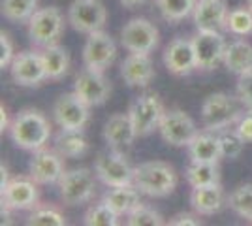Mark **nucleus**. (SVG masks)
<instances>
[{
    "label": "nucleus",
    "mask_w": 252,
    "mask_h": 226,
    "mask_svg": "<svg viewBox=\"0 0 252 226\" xmlns=\"http://www.w3.org/2000/svg\"><path fill=\"white\" fill-rule=\"evenodd\" d=\"M10 138L15 147L23 151L43 149L51 138V125L47 117L38 109H21L10 125Z\"/></svg>",
    "instance_id": "1"
},
{
    "label": "nucleus",
    "mask_w": 252,
    "mask_h": 226,
    "mask_svg": "<svg viewBox=\"0 0 252 226\" xmlns=\"http://www.w3.org/2000/svg\"><path fill=\"white\" fill-rule=\"evenodd\" d=\"M134 187L149 198H166L177 189V173L164 161H149L134 168Z\"/></svg>",
    "instance_id": "2"
},
{
    "label": "nucleus",
    "mask_w": 252,
    "mask_h": 226,
    "mask_svg": "<svg viewBox=\"0 0 252 226\" xmlns=\"http://www.w3.org/2000/svg\"><path fill=\"white\" fill-rule=\"evenodd\" d=\"M245 113V106L239 97L228 93H213L201 104V121L203 127L213 132H220L235 125Z\"/></svg>",
    "instance_id": "3"
},
{
    "label": "nucleus",
    "mask_w": 252,
    "mask_h": 226,
    "mask_svg": "<svg viewBox=\"0 0 252 226\" xmlns=\"http://www.w3.org/2000/svg\"><path fill=\"white\" fill-rule=\"evenodd\" d=\"M64 32V15L55 6L40 8L29 21V38L36 47H49L59 43Z\"/></svg>",
    "instance_id": "4"
},
{
    "label": "nucleus",
    "mask_w": 252,
    "mask_h": 226,
    "mask_svg": "<svg viewBox=\"0 0 252 226\" xmlns=\"http://www.w3.org/2000/svg\"><path fill=\"white\" fill-rule=\"evenodd\" d=\"M59 194L66 205H83L96 194V173L89 168H75L64 172L59 181Z\"/></svg>",
    "instance_id": "5"
},
{
    "label": "nucleus",
    "mask_w": 252,
    "mask_h": 226,
    "mask_svg": "<svg viewBox=\"0 0 252 226\" xmlns=\"http://www.w3.org/2000/svg\"><path fill=\"white\" fill-rule=\"evenodd\" d=\"M96 177L105 187H123L134 183V166L130 164L128 157L123 151L111 149L107 153L98 155L94 162Z\"/></svg>",
    "instance_id": "6"
},
{
    "label": "nucleus",
    "mask_w": 252,
    "mask_h": 226,
    "mask_svg": "<svg viewBox=\"0 0 252 226\" xmlns=\"http://www.w3.org/2000/svg\"><path fill=\"white\" fill-rule=\"evenodd\" d=\"M158 132L162 140L171 147H189L190 141L198 134V129L187 111L173 108L164 111L162 121L158 125Z\"/></svg>",
    "instance_id": "7"
},
{
    "label": "nucleus",
    "mask_w": 252,
    "mask_h": 226,
    "mask_svg": "<svg viewBox=\"0 0 252 226\" xmlns=\"http://www.w3.org/2000/svg\"><path fill=\"white\" fill-rule=\"evenodd\" d=\"M107 10L102 0H74L68 8V23L75 32L93 34L104 29Z\"/></svg>",
    "instance_id": "8"
},
{
    "label": "nucleus",
    "mask_w": 252,
    "mask_h": 226,
    "mask_svg": "<svg viewBox=\"0 0 252 226\" xmlns=\"http://www.w3.org/2000/svg\"><path fill=\"white\" fill-rule=\"evenodd\" d=\"M158 29L145 17L130 19L121 29V43L128 53H153L158 47Z\"/></svg>",
    "instance_id": "9"
},
{
    "label": "nucleus",
    "mask_w": 252,
    "mask_h": 226,
    "mask_svg": "<svg viewBox=\"0 0 252 226\" xmlns=\"http://www.w3.org/2000/svg\"><path fill=\"white\" fill-rule=\"evenodd\" d=\"M164 111L166 109L157 95H141L130 104L126 113L136 129L137 138H145L149 134H153L155 130H158Z\"/></svg>",
    "instance_id": "10"
},
{
    "label": "nucleus",
    "mask_w": 252,
    "mask_h": 226,
    "mask_svg": "<svg viewBox=\"0 0 252 226\" xmlns=\"http://www.w3.org/2000/svg\"><path fill=\"white\" fill-rule=\"evenodd\" d=\"M53 119L61 130H83L91 119V106L75 93H64L53 106Z\"/></svg>",
    "instance_id": "11"
},
{
    "label": "nucleus",
    "mask_w": 252,
    "mask_h": 226,
    "mask_svg": "<svg viewBox=\"0 0 252 226\" xmlns=\"http://www.w3.org/2000/svg\"><path fill=\"white\" fill-rule=\"evenodd\" d=\"M192 45L196 53L198 70L211 72L220 63H224V53L228 43L219 31H198V34L192 38Z\"/></svg>",
    "instance_id": "12"
},
{
    "label": "nucleus",
    "mask_w": 252,
    "mask_h": 226,
    "mask_svg": "<svg viewBox=\"0 0 252 226\" xmlns=\"http://www.w3.org/2000/svg\"><path fill=\"white\" fill-rule=\"evenodd\" d=\"M31 175L10 179L2 189V211H27L38 207L40 193Z\"/></svg>",
    "instance_id": "13"
},
{
    "label": "nucleus",
    "mask_w": 252,
    "mask_h": 226,
    "mask_svg": "<svg viewBox=\"0 0 252 226\" xmlns=\"http://www.w3.org/2000/svg\"><path fill=\"white\" fill-rule=\"evenodd\" d=\"M8 70L13 83L19 87H40L47 79L42 51L17 53Z\"/></svg>",
    "instance_id": "14"
},
{
    "label": "nucleus",
    "mask_w": 252,
    "mask_h": 226,
    "mask_svg": "<svg viewBox=\"0 0 252 226\" xmlns=\"http://www.w3.org/2000/svg\"><path fill=\"white\" fill-rule=\"evenodd\" d=\"M74 93L85 104L94 108V106L105 104V100L111 95V83L104 75V72L85 66L83 70L75 75Z\"/></svg>",
    "instance_id": "15"
},
{
    "label": "nucleus",
    "mask_w": 252,
    "mask_h": 226,
    "mask_svg": "<svg viewBox=\"0 0 252 226\" xmlns=\"http://www.w3.org/2000/svg\"><path fill=\"white\" fill-rule=\"evenodd\" d=\"M117 45L113 38L104 31L89 34L83 45V65L93 70L105 72L109 66L115 63Z\"/></svg>",
    "instance_id": "16"
},
{
    "label": "nucleus",
    "mask_w": 252,
    "mask_h": 226,
    "mask_svg": "<svg viewBox=\"0 0 252 226\" xmlns=\"http://www.w3.org/2000/svg\"><path fill=\"white\" fill-rule=\"evenodd\" d=\"M64 157L57 151L38 149L32 153L29 162V175L38 185H59L64 175Z\"/></svg>",
    "instance_id": "17"
},
{
    "label": "nucleus",
    "mask_w": 252,
    "mask_h": 226,
    "mask_svg": "<svg viewBox=\"0 0 252 226\" xmlns=\"http://www.w3.org/2000/svg\"><path fill=\"white\" fill-rule=\"evenodd\" d=\"M164 65L169 74L173 75H189L194 70H198L192 40L181 38V36L173 38L164 49Z\"/></svg>",
    "instance_id": "18"
},
{
    "label": "nucleus",
    "mask_w": 252,
    "mask_h": 226,
    "mask_svg": "<svg viewBox=\"0 0 252 226\" xmlns=\"http://www.w3.org/2000/svg\"><path fill=\"white\" fill-rule=\"evenodd\" d=\"M228 8L224 0H198L194 8V25L198 31H226Z\"/></svg>",
    "instance_id": "19"
},
{
    "label": "nucleus",
    "mask_w": 252,
    "mask_h": 226,
    "mask_svg": "<svg viewBox=\"0 0 252 226\" xmlns=\"http://www.w3.org/2000/svg\"><path fill=\"white\" fill-rule=\"evenodd\" d=\"M136 138V129L128 117V113H113L105 121L104 140L107 143V147L117 151L128 149V147H132Z\"/></svg>",
    "instance_id": "20"
},
{
    "label": "nucleus",
    "mask_w": 252,
    "mask_h": 226,
    "mask_svg": "<svg viewBox=\"0 0 252 226\" xmlns=\"http://www.w3.org/2000/svg\"><path fill=\"white\" fill-rule=\"evenodd\" d=\"M121 77L128 87H147L155 77V65L147 53H130L121 65Z\"/></svg>",
    "instance_id": "21"
},
{
    "label": "nucleus",
    "mask_w": 252,
    "mask_h": 226,
    "mask_svg": "<svg viewBox=\"0 0 252 226\" xmlns=\"http://www.w3.org/2000/svg\"><path fill=\"white\" fill-rule=\"evenodd\" d=\"M228 204L226 194L219 185H207V187H194L190 193V205L194 213L203 217L220 213L222 207Z\"/></svg>",
    "instance_id": "22"
},
{
    "label": "nucleus",
    "mask_w": 252,
    "mask_h": 226,
    "mask_svg": "<svg viewBox=\"0 0 252 226\" xmlns=\"http://www.w3.org/2000/svg\"><path fill=\"white\" fill-rule=\"evenodd\" d=\"M189 157L190 162H207V164H215L222 159L220 151V138L219 132L213 130H201L194 136V140L190 141Z\"/></svg>",
    "instance_id": "23"
},
{
    "label": "nucleus",
    "mask_w": 252,
    "mask_h": 226,
    "mask_svg": "<svg viewBox=\"0 0 252 226\" xmlns=\"http://www.w3.org/2000/svg\"><path fill=\"white\" fill-rule=\"evenodd\" d=\"M102 202L109 205L119 217H126L141 204V193L134 187V183L123 185V187H111L104 194Z\"/></svg>",
    "instance_id": "24"
},
{
    "label": "nucleus",
    "mask_w": 252,
    "mask_h": 226,
    "mask_svg": "<svg viewBox=\"0 0 252 226\" xmlns=\"http://www.w3.org/2000/svg\"><path fill=\"white\" fill-rule=\"evenodd\" d=\"M224 66L228 72L235 75H243L252 72V45L247 40H235L228 43L224 53Z\"/></svg>",
    "instance_id": "25"
},
{
    "label": "nucleus",
    "mask_w": 252,
    "mask_h": 226,
    "mask_svg": "<svg viewBox=\"0 0 252 226\" xmlns=\"http://www.w3.org/2000/svg\"><path fill=\"white\" fill-rule=\"evenodd\" d=\"M42 57L49 81H61L63 77H66L68 70H70V55L63 45L55 43L49 47H43Z\"/></svg>",
    "instance_id": "26"
},
{
    "label": "nucleus",
    "mask_w": 252,
    "mask_h": 226,
    "mask_svg": "<svg viewBox=\"0 0 252 226\" xmlns=\"http://www.w3.org/2000/svg\"><path fill=\"white\" fill-rule=\"evenodd\" d=\"M89 149L83 130H61L55 136V151L64 159H79Z\"/></svg>",
    "instance_id": "27"
},
{
    "label": "nucleus",
    "mask_w": 252,
    "mask_h": 226,
    "mask_svg": "<svg viewBox=\"0 0 252 226\" xmlns=\"http://www.w3.org/2000/svg\"><path fill=\"white\" fill-rule=\"evenodd\" d=\"M187 181L194 187H207V185H219L220 183V168L219 162L207 164V162H190L187 168Z\"/></svg>",
    "instance_id": "28"
},
{
    "label": "nucleus",
    "mask_w": 252,
    "mask_h": 226,
    "mask_svg": "<svg viewBox=\"0 0 252 226\" xmlns=\"http://www.w3.org/2000/svg\"><path fill=\"white\" fill-rule=\"evenodd\" d=\"M196 0H157V6L160 15L168 23H179L187 19L190 13H194Z\"/></svg>",
    "instance_id": "29"
},
{
    "label": "nucleus",
    "mask_w": 252,
    "mask_h": 226,
    "mask_svg": "<svg viewBox=\"0 0 252 226\" xmlns=\"http://www.w3.org/2000/svg\"><path fill=\"white\" fill-rule=\"evenodd\" d=\"M38 11V0H2V15L11 23H29Z\"/></svg>",
    "instance_id": "30"
},
{
    "label": "nucleus",
    "mask_w": 252,
    "mask_h": 226,
    "mask_svg": "<svg viewBox=\"0 0 252 226\" xmlns=\"http://www.w3.org/2000/svg\"><path fill=\"white\" fill-rule=\"evenodd\" d=\"M228 205L241 217L252 223V185H241L228 196Z\"/></svg>",
    "instance_id": "31"
},
{
    "label": "nucleus",
    "mask_w": 252,
    "mask_h": 226,
    "mask_svg": "<svg viewBox=\"0 0 252 226\" xmlns=\"http://www.w3.org/2000/svg\"><path fill=\"white\" fill-rule=\"evenodd\" d=\"M226 31L235 36L252 34V11L249 8H235L228 13Z\"/></svg>",
    "instance_id": "32"
},
{
    "label": "nucleus",
    "mask_w": 252,
    "mask_h": 226,
    "mask_svg": "<svg viewBox=\"0 0 252 226\" xmlns=\"http://www.w3.org/2000/svg\"><path fill=\"white\" fill-rule=\"evenodd\" d=\"M117 219L119 215L115 211L105 202H100V204L89 207V211L83 217V223L87 226H115L119 223Z\"/></svg>",
    "instance_id": "33"
},
{
    "label": "nucleus",
    "mask_w": 252,
    "mask_h": 226,
    "mask_svg": "<svg viewBox=\"0 0 252 226\" xmlns=\"http://www.w3.org/2000/svg\"><path fill=\"white\" fill-rule=\"evenodd\" d=\"M219 138H220V151H222V159H228V161H235L239 155L243 153L245 147V141L239 136V132L233 129H224L219 132Z\"/></svg>",
    "instance_id": "34"
},
{
    "label": "nucleus",
    "mask_w": 252,
    "mask_h": 226,
    "mask_svg": "<svg viewBox=\"0 0 252 226\" xmlns=\"http://www.w3.org/2000/svg\"><path fill=\"white\" fill-rule=\"evenodd\" d=\"M126 225L128 226H160V225H164V221H162V215L158 213L157 209H153V207H149V205H145V204H139L130 215H126Z\"/></svg>",
    "instance_id": "35"
},
{
    "label": "nucleus",
    "mask_w": 252,
    "mask_h": 226,
    "mask_svg": "<svg viewBox=\"0 0 252 226\" xmlns=\"http://www.w3.org/2000/svg\"><path fill=\"white\" fill-rule=\"evenodd\" d=\"M27 225L31 226H64L66 225V219L61 211L53 209V207H34L29 219H27Z\"/></svg>",
    "instance_id": "36"
},
{
    "label": "nucleus",
    "mask_w": 252,
    "mask_h": 226,
    "mask_svg": "<svg viewBox=\"0 0 252 226\" xmlns=\"http://www.w3.org/2000/svg\"><path fill=\"white\" fill-rule=\"evenodd\" d=\"M237 97L247 111H252V72L239 75L237 79Z\"/></svg>",
    "instance_id": "37"
},
{
    "label": "nucleus",
    "mask_w": 252,
    "mask_h": 226,
    "mask_svg": "<svg viewBox=\"0 0 252 226\" xmlns=\"http://www.w3.org/2000/svg\"><path fill=\"white\" fill-rule=\"evenodd\" d=\"M15 59V51H13V42H11L10 34L0 32V68H10L11 61Z\"/></svg>",
    "instance_id": "38"
},
{
    "label": "nucleus",
    "mask_w": 252,
    "mask_h": 226,
    "mask_svg": "<svg viewBox=\"0 0 252 226\" xmlns=\"http://www.w3.org/2000/svg\"><path fill=\"white\" fill-rule=\"evenodd\" d=\"M235 130L239 132V136L245 143H252V111L243 113L239 121L235 123Z\"/></svg>",
    "instance_id": "39"
},
{
    "label": "nucleus",
    "mask_w": 252,
    "mask_h": 226,
    "mask_svg": "<svg viewBox=\"0 0 252 226\" xmlns=\"http://www.w3.org/2000/svg\"><path fill=\"white\" fill-rule=\"evenodd\" d=\"M198 215V213H196ZM192 215V213H179L175 215L171 221H169V225L171 226H183V225H189V226H198L201 225L200 221H198V217Z\"/></svg>",
    "instance_id": "40"
},
{
    "label": "nucleus",
    "mask_w": 252,
    "mask_h": 226,
    "mask_svg": "<svg viewBox=\"0 0 252 226\" xmlns=\"http://www.w3.org/2000/svg\"><path fill=\"white\" fill-rule=\"evenodd\" d=\"M0 113H2V115H0V130H2V132H4V130H10L11 121L8 119V109H6L4 104L0 106Z\"/></svg>",
    "instance_id": "41"
},
{
    "label": "nucleus",
    "mask_w": 252,
    "mask_h": 226,
    "mask_svg": "<svg viewBox=\"0 0 252 226\" xmlns=\"http://www.w3.org/2000/svg\"><path fill=\"white\" fill-rule=\"evenodd\" d=\"M123 6H125L126 10H134V8H139V6H143L147 0H119Z\"/></svg>",
    "instance_id": "42"
},
{
    "label": "nucleus",
    "mask_w": 252,
    "mask_h": 226,
    "mask_svg": "<svg viewBox=\"0 0 252 226\" xmlns=\"http://www.w3.org/2000/svg\"><path fill=\"white\" fill-rule=\"evenodd\" d=\"M247 8L252 11V0H247Z\"/></svg>",
    "instance_id": "43"
}]
</instances>
